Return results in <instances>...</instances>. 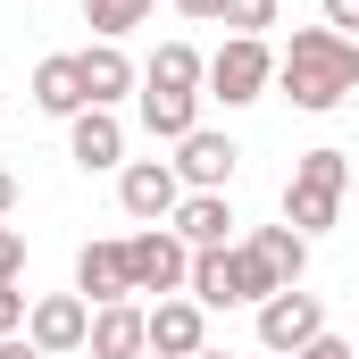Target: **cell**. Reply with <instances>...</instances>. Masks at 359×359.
<instances>
[{"label":"cell","mask_w":359,"mask_h":359,"mask_svg":"<svg viewBox=\"0 0 359 359\" xmlns=\"http://www.w3.org/2000/svg\"><path fill=\"white\" fill-rule=\"evenodd\" d=\"M268 76H276V50L268 42H251V34H226L209 59H201V100H226V109H251V100H268Z\"/></svg>","instance_id":"4"},{"label":"cell","mask_w":359,"mask_h":359,"mask_svg":"<svg viewBox=\"0 0 359 359\" xmlns=\"http://www.w3.org/2000/svg\"><path fill=\"white\" fill-rule=\"evenodd\" d=\"M76 301H84V309L134 301V276H126V243H84V251H76Z\"/></svg>","instance_id":"13"},{"label":"cell","mask_w":359,"mask_h":359,"mask_svg":"<svg viewBox=\"0 0 359 359\" xmlns=\"http://www.w3.org/2000/svg\"><path fill=\"white\" fill-rule=\"evenodd\" d=\"M276 284H268V268L243 251V243H217V251H192V268H184V301H201V309H259Z\"/></svg>","instance_id":"3"},{"label":"cell","mask_w":359,"mask_h":359,"mask_svg":"<svg viewBox=\"0 0 359 359\" xmlns=\"http://www.w3.org/2000/svg\"><path fill=\"white\" fill-rule=\"evenodd\" d=\"M168 168H176L184 192H226V184H234V168H243V151H234V134L192 126V134L176 142V159H168Z\"/></svg>","instance_id":"7"},{"label":"cell","mask_w":359,"mask_h":359,"mask_svg":"<svg viewBox=\"0 0 359 359\" xmlns=\"http://www.w3.org/2000/svg\"><path fill=\"white\" fill-rule=\"evenodd\" d=\"M0 276L25 284V234H17V226H0Z\"/></svg>","instance_id":"22"},{"label":"cell","mask_w":359,"mask_h":359,"mask_svg":"<svg viewBox=\"0 0 359 359\" xmlns=\"http://www.w3.org/2000/svg\"><path fill=\"white\" fill-rule=\"evenodd\" d=\"M292 109H309V117H326V109H343L359 92V42L351 34H326V25H301L284 50H276V76Z\"/></svg>","instance_id":"1"},{"label":"cell","mask_w":359,"mask_h":359,"mask_svg":"<svg viewBox=\"0 0 359 359\" xmlns=\"http://www.w3.org/2000/svg\"><path fill=\"white\" fill-rule=\"evenodd\" d=\"M359 25V0H326V34H351Z\"/></svg>","instance_id":"25"},{"label":"cell","mask_w":359,"mask_h":359,"mask_svg":"<svg viewBox=\"0 0 359 359\" xmlns=\"http://www.w3.org/2000/svg\"><path fill=\"white\" fill-rule=\"evenodd\" d=\"M343 192H351V151H301L292 159V184H284V226L309 243L326 226H343Z\"/></svg>","instance_id":"2"},{"label":"cell","mask_w":359,"mask_h":359,"mask_svg":"<svg viewBox=\"0 0 359 359\" xmlns=\"http://www.w3.org/2000/svg\"><path fill=\"white\" fill-rule=\"evenodd\" d=\"M76 84H84V109H117V100L134 92V59H126L117 42H84V50H76Z\"/></svg>","instance_id":"14"},{"label":"cell","mask_w":359,"mask_h":359,"mask_svg":"<svg viewBox=\"0 0 359 359\" xmlns=\"http://www.w3.org/2000/svg\"><path fill=\"white\" fill-rule=\"evenodd\" d=\"M184 201V184L168 159H126L117 168V209L134 217V226H168V209Z\"/></svg>","instance_id":"8"},{"label":"cell","mask_w":359,"mask_h":359,"mask_svg":"<svg viewBox=\"0 0 359 359\" xmlns=\"http://www.w3.org/2000/svg\"><path fill=\"white\" fill-rule=\"evenodd\" d=\"M243 251H251V259L268 268V284H276V292L309 276V243H301L292 226H251V243H243Z\"/></svg>","instance_id":"16"},{"label":"cell","mask_w":359,"mask_h":359,"mask_svg":"<svg viewBox=\"0 0 359 359\" xmlns=\"http://www.w3.org/2000/svg\"><path fill=\"white\" fill-rule=\"evenodd\" d=\"M168 234H176L184 251H217V243H234V201H226V192H184L176 209H168Z\"/></svg>","instance_id":"12"},{"label":"cell","mask_w":359,"mask_h":359,"mask_svg":"<svg viewBox=\"0 0 359 359\" xmlns=\"http://www.w3.org/2000/svg\"><path fill=\"white\" fill-rule=\"evenodd\" d=\"M17 326H25V284L0 276V334H17Z\"/></svg>","instance_id":"24"},{"label":"cell","mask_w":359,"mask_h":359,"mask_svg":"<svg viewBox=\"0 0 359 359\" xmlns=\"http://www.w3.org/2000/svg\"><path fill=\"white\" fill-rule=\"evenodd\" d=\"M8 209H17V176L0 168V217H8Z\"/></svg>","instance_id":"28"},{"label":"cell","mask_w":359,"mask_h":359,"mask_svg":"<svg viewBox=\"0 0 359 359\" xmlns=\"http://www.w3.org/2000/svg\"><path fill=\"white\" fill-rule=\"evenodd\" d=\"M34 109H42V117H76V109H84V84H76V50H50V59L34 67Z\"/></svg>","instance_id":"19"},{"label":"cell","mask_w":359,"mask_h":359,"mask_svg":"<svg viewBox=\"0 0 359 359\" xmlns=\"http://www.w3.org/2000/svg\"><path fill=\"white\" fill-rule=\"evenodd\" d=\"M184 268H192V251H184L168 226H142V234H126V276H134V292L168 301V292H184Z\"/></svg>","instance_id":"6"},{"label":"cell","mask_w":359,"mask_h":359,"mask_svg":"<svg viewBox=\"0 0 359 359\" xmlns=\"http://www.w3.org/2000/svg\"><path fill=\"white\" fill-rule=\"evenodd\" d=\"M134 84L142 92H201V50H192V42H159V50L134 67Z\"/></svg>","instance_id":"18"},{"label":"cell","mask_w":359,"mask_h":359,"mask_svg":"<svg viewBox=\"0 0 359 359\" xmlns=\"http://www.w3.org/2000/svg\"><path fill=\"white\" fill-rule=\"evenodd\" d=\"M292 359H359V351L343 343V334H334V326H326V334H309V343H301Z\"/></svg>","instance_id":"23"},{"label":"cell","mask_w":359,"mask_h":359,"mask_svg":"<svg viewBox=\"0 0 359 359\" xmlns=\"http://www.w3.org/2000/svg\"><path fill=\"white\" fill-rule=\"evenodd\" d=\"M67 159L100 176V168H126V117L117 109H76L67 117Z\"/></svg>","instance_id":"11"},{"label":"cell","mask_w":359,"mask_h":359,"mask_svg":"<svg viewBox=\"0 0 359 359\" xmlns=\"http://www.w3.org/2000/svg\"><path fill=\"white\" fill-rule=\"evenodd\" d=\"M176 17H192V25H217V0H176Z\"/></svg>","instance_id":"26"},{"label":"cell","mask_w":359,"mask_h":359,"mask_svg":"<svg viewBox=\"0 0 359 359\" xmlns=\"http://www.w3.org/2000/svg\"><path fill=\"white\" fill-rule=\"evenodd\" d=\"M151 8H159V0H84V25L100 34V42H126Z\"/></svg>","instance_id":"20"},{"label":"cell","mask_w":359,"mask_h":359,"mask_svg":"<svg viewBox=\"0 0 359 359\" xmlns=\"http://www.w3.org/2000/svg\"><path fill=\"white\" fill-rule=\"evenodd\" d=\"M142 359H159V351H142Z\"/></svg>","instance_id":"30"},{"label":"cell","mask_w":359,"mask_h":359,"mask_svg":"<svg viewBox=\"0 0 359 359\" xmlns=\"http://www.w3.org/2000/svg\"><path fill=\"white\" fill-rule=\"evenodd\" d=\"M0 359H42V351H34L25 334H0Z\"/></svg>","instance_id":"27"},{"label":"cell","mask_w":359,"mask_h":359,"mask_svg":"<svg viewBox=\"0 0 359 359\" xmlns=\"http://www.w3.org/2000/svg\"><path fill=\"white\" fill-rule=\"evenodd\" d=\"M84 318L92 309L76 301V292H42V301H25V326H17V334H25L42 359H67V351H84Z\"/></svg>","instance_id":"10"},{"label":"cell","mask_w":359,"mask_h":359,"mask_svg":"<svg viewBox=\"0 0 359 359\" xmlns=\"http://www.w3.org/2000/svg\"><path fill=\"white\" fill-rule=\"evenodd\" d=\"M309 334H326V301L318 292H301V284H284V292H268L259 301V351L292 359Z\"/></svg>","instance_id":"5"},{"label":"cell","mask_w":359,"mask_h":359,"mask_svg":"<svg viewBox=\"0 0 359 359\" xmlns=\"http://www.w3.org/2000/svg\"><path fill=\"white\" fill-rule=\"evenodd\" d=\"M134 109H142V134L151 142H184L201 126V92H142L134 84Z\"/></svg>","instance_id":"17"},{"label":"cell","mask_w":359,"mask_h":359,"mask_svg":"<svg viewBox=\"0 0 359 359\" xmlns=\"http://www.w3.org/2000/svg\"><path fill=\"white\" fill-rule=\"evenodd\" d=\"M192 359H234V351H209V343H201V351H192Z\"/></svg>","instance_id":"29"},{"label":"cell","mask_w":359,"mask_h":359,"mask_svg":"<svg viewBox=\"0 0 359 359\" xmlns=\"http://www.w3.org/2000/svg\"><path fill=\"white\" fill-rule=\"evenodd\" d=\"M84 351L92 359H142V309L134 301H109L84 318Z\"/></svg>","instance_id":"15"},{"label":"cell","mask_w":359,"mask_h":359,"mask_svg":"<svg viewBox=\"0 0 359 359\" xmlns=\"http://www.w3.org/2000/svg\"><path fill=\"white\" fill-rule=\"evenodd\" d=\"M201 343H209V309H201V301L168 292V301H151V309H142V351H159V359H192Z\"/></svg>","instance_id":"9"},{"label":"cell","mask_w":359,"mask_h":359,"mask_svg":"<svg viewBox=\"0 0 359 359\" xmlns=\"http://www.w3.org/2000/svg\"><path fill=\"white\" fill-rule=\"evenodd\" d=\"M217 25H234V34L268 42V25H276V0H217Z\"/></svg>","instance_id":"21"}]
</instances>
